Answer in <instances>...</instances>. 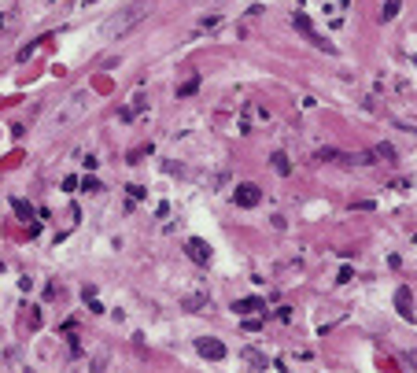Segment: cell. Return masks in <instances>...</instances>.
Returning a JSON list of instances; mask_svg holds the SVG:
<instances>
[{
	"label": "cell",
	"instance_id": "obj_1",
	"mask_svg": "<svg viewBox=\"0 0 417 373\" xmlns=\"http://www.w3.org/2000/svg\"><path fill=\"white\" fill-rule=\"evenodd\" d=\"M89 111V89H74L67 100L59 104V111L52 115V129H67V126H74L78 118Z\"/></svg>",
	"mask_w": 417,
	"mask_h": 373
},
{
	"label": "cell",
	"instance_id": "obj_2",
	"mask_svg": "<svg viewBox=\"0 0 417 373\" xmlns=\"http://www.w3.org/2000/svg\"><path fill=\"white\" fill-rule=\"evenodd\" d=\"M144 15H148V11H144V4H137V7H129L126 15H115L111 22H103V33H107V37H122V33L129 30V26H133V22H140Z\"/></svg>",
	"mask_w": 417,
	"mask_h": 373
},
{
	"label": "cell",
	"instance_id": "obj_3",
	"mask_svg": "<svg viewBox=\"0 0 417 373\" xmlns=\"http://www.w3.org/2000/svg\"><path fill=\"white\" fill-rule=\"evenodd\" d=\"M292 22H296V30H299L303 37H307V41H310V44H314V48H325V52H336V48H333V41H325V33H318V30H314V22H310V18H307V15H303V11H296V15H292Z\"/></svg>",
	"mask_w": 417,
	"mask_h": 373
},
{
	"label": "cell",
	"instance_id": "obj_4",
	"mask_svg": "<svg viewBox=\"0 0 417 373\" xmlns=\"http://www.w3.org/2000/svg\"><path fill=\"white\" fill-rule=\"evenodd\" d=\"M259 200H262V189H259L255 181L236 185V192H233V203H236V207H259Z\"/></svg>",
	"mask_w": 417,
	"mask_h": 373
},
{
	"label": "cell",
	"instance_id": "obj_5",
	"mask_svg": "<svg viewBox=\"0 0 417 373\" xmlns=\"http://www.w3.org/2000/svg\"><path fill=\"white\" fill-rule=\"evenodd\" d=\"M185 255L192 259L196 266H207L211 263V244H207L203 237H192V240H185Z\"/></svg>",
	"mask_w": 417,
	"mask_h": 373
},
{
	"label": "cell",
	"instance_id": "obj_6",
	"mask_svg": "<svg viewBox=\"0 0 417 373\" xmlns=\"http://www.w3.org/2000/svg\"><path fill=\"white\" fill-rule=\"evenodd\" d=\"M255 122H270V111L248 100V104H244V118H240V133H251V126H255Z\"/></svg>",
	"mask_w": 417,
	"mask_h": 373
},
{
	"label": "cell",
	"instance_id": "obj_7",
	"mask_svg": "<svg viewBox=\"0 0 417 373\" xmlns=\"http://www.w3.org/2000/svg\"><path fill=\"white\" fill-rule=\"evenodd\" d=\"M196 351H200L203 359H211V362H222L225 359V344L214 340V337H200V340H196Z\"/></svg>",
	"mask_w": 417,
	"mask_h": 373
},
{
	"label": "cell",
	"instance_id": "obj_8",
	"mask_svg": "<svg viewBox=\"0 0 417 373\" xmlns=\"http://www.w3.org/2000/svg\"><path fill=\"white\" fill-rule=\"evenodd\" d=\"M144 107H148V96H144V92H137V96H133V100H129L126 107L118 111V122H133V118H137V115H140Z\"/></svg>",
	"mask_w": 417,
	"mask_h": 373
},
{
	"label": "cell",
	"instance_id": "obj_9",
	"mask_svg": "<svg viewBox=\"0 0 417 373\" xmlns=\"http://www.w3.org/2000/svg\"><path fill=\"white\" fill-rule=\"evenodd\" d=\"M233 311H236V314H259V311H266V303L255 300V296H248V300H236Z\"/></svg>",
	"mask_w": 417,
	"mask_h": 373
},
{
	"label": "cell",
	"instance_id": "obj_10",
	"mask_svg": "<svg viewBox=\"0 0 417 373\" xmlns=\"http://www.w3.org/2000/svg\"><path fill=\"white\" fill-rule=\"evenodd\" d=\"M395 303H399V314L406 322H414V307H410V288H399L395 292Z\"/></svg>",
	"mask_w": 417,
	"mask_h": 373
},
{
	"label": "cell",
	"instance_id": "obj_11",
	"mask_svg": "<svg viewBox=\"0 0 417 373\" xmlns=\"http://www.w3.org/2000/svg\"><path fill=\"white\" fill-rule=\"evenodd\" d=\"M240 359L248 362V366H255V370H266V355H262L259 348H244V351H240Z\"/></svg>",
	"mask_w": 417,
	"mask_h": 373
},
{
	"label": "cell",
	"instance_id": "obj_12",
	"mask_svg": "<svg viewBox=\"0 0 417 373\" xmlns=\"http://www.w3.org/2000/svg\"><path fill=\"white\" fill-rule=\"evenodd\" d=\"M200 89V74H192V78L188 81H181V85H177V100H185V96H192V92Z\"/></svg>",
	"mask_w": 417,
	"mask_h": 373
},
{
	"label": "cell",
	"instance_id": "obj_13",
	"mask_svg": "<svg viewBox=\"0 0 417 373\" xmlns=\"http://www.w3.org/2000/svg\"><path fill=\"white\" fill-rule=\"evenodd\" d=\"M273 170H277L281 178H288V174H292V163H288V155H284V152H273Z\"/></svg>",
	"mask_w": 417,
	"mask_h": 373
},
{
	"label": "cell",
	"instance_id": "obj_14",
	"mask_svg": "<svg viewBox=\"0 0 417 373\" xmlns=\"http://www.w3.org/2000/svg\"><path fill=\"white\" fill-rule=\"evenodd\" d=\"M218 26H222V15H203L200 22H196V30L203 33V30H218Z\"/></svg>",
	"mask_w": 417,
	"mask_h": 373
},
{
	"label": "cell",
	"instance_id": "obj_15",
	"mask_svg": "<svg viewBox=\"0 0 417 373\" xmlns=\"http://www.w3.org/2000/svg\"><path fill=\"white\" fill-rule=\"evenodd\" d=\"M373 159H384V163H395V148H392V144H377V148H373Z\"/></svg>",
	"mask_w": 417,
	"mask_h": 373
},
{
	"label": "cell",
	"instance_id": "obj_16",
	"mask_svg": "<svg viewBox=\"0 0 417 373\" xmlns=\"http://www.w3.org/2000/svg\"><path fill=\"white\" fill-rule=\"evenodd\" d=\"M11 207H15V214H18V218H22V222H30V218H33V207H30V203H26V200H15Z\"/></svg>",
	"mask_w": 417,
	"mask_h": 373
},
{
	"label": "cell",
	"instance_id": "obj_17",
	"mask_svg": "<svg viewBox=\"0 0 417 373\" xmlns=\"http://www.w3.org/2000/svg\"><path fill=\"white\" fill-rule=\"evenodd\" d=\"M395 15H399V0H388V4H384V11H381V18H384V22H392Z\"/></svg>",
	"mask_w": 417,
	"mask_h": 373
},
{
	"label": "cell",
	"instance_id": "obj_18",
	"mask_svg": "<svg viewBox=\"0 0 417 373\" xmlns=\"http://www.w3.org/2000/svg\"><path fill=\"white\" fill-rule=\"evenodd\" d=\"M185 307H188V311H203V307H207V296H188Z\"/></svg>",
	"mask_w": 417,
	"mask_h": 373
},
{
	"label": "cell",
	"instance_id": "obj_19",
	"mask_svg": "<svg viewBox=\"0 0 417 373\" xmlns=\"http://www.w3.org/2000/svg\"><path fill=\"white\" fill-rule=\"evenodd\" d=\"M81 189H85V192H103V185H100L96 178H85V181H81Z\"/></svg>",
	"mask_w": 417,
	"mask_h": 373
},
{
	"label": "cell",
	"instance_id": "obj_20",
	"mask_svg": "<svg viewBox=\"0 0 417 373\" xmlns=\"http://www.w3.org/2000/svg\"><path fill=\"white\" fill-rule=\"evenodd\" d=\"M144 155H151V144H148V148H137V152H129V163H140Z\"/></svg>",
	"mask_w": 417,
	"mask_h": 373
},
{
	"label": "cell",
	"instance_id": "obj_21",
	"mask_svg": "<svg viewBox=\"0 0 417 373\" xmlns=\"http://www.w3.org/2000/svg\"><path fill=\"white\" fill-rule=\"evenodd\" d=\"M244 329H248V333H259L262 322H259V318H248V322H244Z\"/></svg>",
	"mask_w": 417,
	"mask_h": 373
},
{
	"label": "cell",
	"instance_id": "obj_22",
	"mask_svg": "<svg viewBox=\"0 0 417 373\" xmlns=\"http://www.w3.org/2000/svg\"><path fill=\"white\" fill-rule=\"evenodd\" d=\"M351 277H355V274H351V266H344V270H340V277H336V281H340V285H347Z\"/></svg>",
	"mask_w": 417,
	"mask_h": 373
},
{
	"label": "cell",
	"instance_id": "obj_23",
	"mask_svg": "<svg viewBox=\"0 0 417 373\" xmlns=\"http://www.w3.org/2000/svg\"><path fill=\"white\" fill-rule=\"evenodd\" d=\"M92 4H96V0H81V7H92Z\"/></svg>",
	"mask_w": 417,
	"mask_h": 373
},
{
	"label": "cell",
	"instance_id": "obj_24",
	"mask_svg": "<svg viewBox=\"0 0 417 373\" xmlns=\"http://www.w3.org/2000/svg\"><path fill=\"white\" fill-rule=\"evenodd\" d=\"M0 274H4V263H0Z\"/></svg>",
	"mask_w": 417,
	"mask_h": 373
}]
</instances>
